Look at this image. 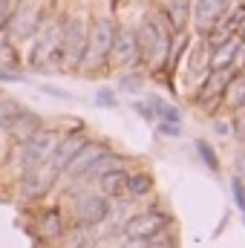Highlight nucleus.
Here are the masks:
<instances>
[{
	"label": "nucleus",
	"mask_w": 245,
	"mask_h": 248,
	"mask_svg": "<svg viewBox=\"0 0 245 248\" xmlns=\"http://www.w3.org/2000/svg\"><path fill=\"white\" fill-rule=\"evenodd\" d=\"M12 12H15V0H0V35H6V32H9Z\"/></svg>",
	"instance_id": "7c9ffc66"
},
{
	"label": "nucleus",
	"mask_w": 245,
	"mask_h": 248,
	"mask_svg": "<svg viewBox=\"0 0 245 248\" xmlns=\"http://www.w3.org/2000/svg\"><path fill=\"white\" fill-rule=\"evenodd\" d=\"M116 29H119V20L113 15H95L90 20L87 49H84V58H81V66H78L81 75H95V72H104L110 66Z\"/></svg>",
	"instance_id": "7ed1b4c3"
},
{
	"label": "nucleus",
	"mask_w": 245,
	"mask_h": 248,
	"mask_svg": "<svg viewBox=\"0 0 245 248\" xmlns=\"http://www.w3.org/2000/svg\"><path fill=\"white\" fill-rule=\"evenodd\" d=\"M58 243H61V248H95L98 234L90 225H75L72 231H63V237Z\"/></svg>",
	"instance_id": "412c9836"
},
{
	"label": "nucleus",
	"mask_w": 245,
	"mask_h": 248,
	"mask_svg": "<svg viewBox=\"0 0 245 248\" xmlns=\"http://www.w3.org/2000/svg\"><path fill=\"white\" fill-rule=\"evenodd\" d=\"M44 9L32 6L29 0H15V12H12V23H9V38L12 41H32V35L38 32V26L44 23Z\"/></svg>",
	"instance_id": "9b49d317"
},
{
	"label": "nucleus",
	"mask_w": 245,
	"mask_h": 248,
	"mask_svg": "<svg viewBox=\"0 0 245 248\" xmlns=\"http://www.w3.org/2000/svg\"><path fill=\"white\" fill-rule=\"evenodd\" d=\"M234 3L237 0H190V32L196 38H205L225 20Z\"/></svg>",
	"instance_id": "39448f33"
},
{
	"label": "nucleus",
	"mask_w": 245,
	"mask_h": 248,
	"mask_svg": "<svg viewBox=\"0 0 245 248\" xmlns=\"http://www.w3.org/2000/svg\"><path fill=\"white\" fill-rule=\"evenodd\" d=\"M119 168H130V162L124 159L122 153H116V150H104L92 165H90V170H87V176H84V182H95V179H101L104 173H110V170H119Z\"/></svg>",
	"instance_id": "f3484780"
},
{
	"label": "nucleus",
	"mask_w": 245,
	"mask_h": 248,
	"mask_svg": "<svg viewBox=\"0 0 245 248\" xmlns=\"http://www.w3.org/2000/svg\"><path fill=\"white\" fill-rule=\"evenodd\" d=\"M38 130H44V119L35 113V110H26V107H17V113L9 119L6 124V133L15 144H23L26 139H32Z\"/></svg>",
	"instance_id": "ddd939ff"
},
{
	"label": "nucleus",
	"mask_w": 245,
	"mask_h": 248,
	"mask_svg": "<svg viewBox=\"0 0 245 248\" xmlns=\"http://www.w3.org/2000/svg\"><path fill=\"white\" fill-rule=\"evenodd\" d=\"M133 110L144 119V122H150V124H156V113H153V107L147 104V98L144 101H133Z\"/></svg>",
	"instance_id": "473e14b6"
},
{
	"label": "nucleus",
	"mask_w": 245,
	"mask_h": 248,
	"mask_svg": "<svg viewBox=\"0 0 245 248\" xmlns=\"http://www.w3.org/2000/svg\"><path fill=\"white\" fill-rule=\"evenodd\" d=\"M162 12L170 20V26H173L176 35L179 32H187V23H190V0H168L162 6Z\"/></svg>",
	"instance_id": "aec40b11"
},
{
	"label": "nucleus",
	"mask_w": 245,
	"mask_h": 248,
	"mask_svg": "<svg viewBox=\"0 0 245 248\" xmlns=\"http://www.w3.org/2000/svg\"><path fill=\"white\" fill-rule=\"evenodd\" d=\"M237 38H240V44H245V20L240 23V29H237Z\"/></svg>",
	"instance_id": "e433bc0d"
},
{
	"label": "nucleus",
	"mask_w": 245,
	"mask_h": 248,
	"mask_svg": "<svg viewBox=\"0 0 245 248\" xmlns=\"http://www.w3.org/2000/svg\"><path fill=\"white\" fill-rule=\"evenodd\" d=\"M243 20H245V6L234 3V6H231V12L225 15V20H222L219 26H225L228 32H234V35H237V29H240V23H243Z\"/></svg>",
	"instance_id": "bb28decb"
},
{
	"label": "nucleus",
	"mask_w": 245,
	"mask_h": 248,
	"mask_svg": "<svg viewBox=\"0 0 245 248\" xmlns=\"http://www.w3.org/2000/svg\"><path fill=\"white\" fill-rule=\"evenodd\" d=\"M150 193H153V176L147 170H130L127 173V185H124L127 202H141Z\"/></svg>",
	"instance_id": "a211bd4d"
},
{
	"label": "nucleus",
	"mask_w": 245,
	"mask_h": 248,
	"mask_svg": "<svg viewBox=\"0 0 245 248\" xmlns=\"http://www.w3.org/2000/svg\"><path fill=\"white\" fill-rule=\"evenodd\" d=\"M119 93H141V72H138V69L122 72V78H119Z\"/></svg>",
	"instance_id": "a878e982"
},
{
	"label": "nucleus",
	"mask_w": 245,
	"mask_h": 248,
	"mask_svg": "<svg viewBox=\"0 0 245 248\" xmlns=\"http://www.w3.org/2000/svg\"><path fill=\"white\" fill-rule=\"evenodd\" d=\"M243 72H245V66H243Z\"/></svg>",
	"instance_id": "58836bf2"
},
{
	"label": "nucleus",
	"mask_w": 245,
	"mask_h": 248,
	"mask_svg": "<svg viewBox=\"0 0 245 248\" xmlns=\"http://www.w3.org/2000/svg\"><path fill=\"white\" fill-rule=\"evenodd\" d=\"M58 179H61V170H58L52 162H44V165H38V168H32V170H23L20 185H17V193H20V199H26V202L41 199V196H46L52 187L58 185Z\"/></svg>",
	"instance_id": "423d86ee"
},
{
	"label": "nucleus",
	"mask_w": 245,
	"mask_h": 248,
	"mask_svg": "<svg viewBox=\"0 0 245 248\" xmlns=\"http://www.w3.org/2000/svg\"><path fill=\"white\" fill-rule=\"evenodd\" d=\"M72 214H75V225H90V228H98L107 222L110 217V199L98 190H90V193H81L75 196V205H72Z\"/></svg>",
	"instance_id": "9d476101"
},
{
	"label": "nucleus",
	"mask_w": 245,
	"mask_h": 248,
	"mask_svg": "<svg viewBox=\"0 0 245 248\" xmlns=\"http://www.w3.org/2000/svg\"><path fill=\"white\" fill-rule=\"evenodd\" d=\"M222 104H225L231 113H237V110H243L245 107V72L243 69H237V72L231 75V81L225 84Z\"/></svg>",
	"instance_id": "6ab92c4d"
},
{
	"label": "nucleus",
	"mask_w": 245,
	"mask_h": 248,
	"mask_svg": "<svg viewBox=\"0 0 245 248\" xmlns=\"http://www.w3.org/2000/svg\"><path fill=\"white\" fill-rule=\"evenodd\" d=\"M55 144H58V133H55V130H46V127L38 130L32 139H26V141L20 144V153H17V165H20V170H32V168L49 162Z\"/></svg>",
	"instance_id": "6e6552de"
},
{
	"label": "nucleus",
	"mask_w": 245,
	"mask_h": 248,
	"mask_svg": "<svg viewBox=\"0 0 245 248\" xmlns=\"http://www.w3.org/2000/svg\"><path fill=\"white\" fill-rule=\"evenodd\" d=\"M237 49H240V38L234 35L228 44L211 49V55H208V66H211V69H231V66H234V58H237Z\"/></svg>",
	"instance_id": "5701e85b"
},
{
	"label": "nucleus",
	"mask_w": 245,
	"mask_h": 248,
	"mask_svg": "<svg viewBox=\"0 0 245 248\" xmlns=\"http://www.w3.org/2000/svg\"><path fill=\"white\" fill-rule=\"evenodd\" d=\"M234 72H237L234 66H231V69H211V72L199 81V87L193 90V101H196L202 110H216V104H222L225 84L231 81Z\"/></svg>",
	"instance_id": "f8f14e48"
},
{
	"label": "nucleus",
	"mask_w": 245,
	"mask_h": 248,
	"mask_svg": "<svg viewBox=\"0 0 245 248\" xmlns=\"http://www.w3.org/2000/svg\"><path fill=\"white\" fill-rule=\"evenodd\" d=\"M231 38H234V32H228L225 26H216V29H214V32H208V35H205L202 41L208 44V49H216V46H222V44H228Z\"/></svg>",
	"instance_id": "c85d7f7f"
},
{
	"label": "nucleus",
	"mask_w": 245,
	"mask_h": 248,
	"mask_svg": "<svg viewBox=\"0 0 245 248\" xmlns=\"http://www.w3.org/2000/svg\"><path fill=\"white\" fill-rule=\"evenodd\" d=\"M63 17L66 15H49L32 35V46L26 55V66L32 72H58L61 63V38H63Z\"/></svg>",
	"instance_id": "f03ea898"
},
{
	"label": "nucleus",
	"mask_w": 245,
	"mask_h": 248,
	"mask_svg": "<svg viewBox=\"0 0 245 248\" xmlns=\"http://www.w3.org/2000/svg\"><path fill=\"white\" fill-rule=\"evenodd\" d=\"M92 101H95V107H107V110H113V107H119V93L110 90V87H101V90H95Z\"/></svg>",
	"instance_id": "cd10ccee"
},
{
	"label": "nucleus",
	"mask_w": 245,
	"mask_h": 248,
	"mask_svg": "<svg viewBox=\"0 0 245 248\" xmlns=\"http://www.w3.org/2000/svg\"><path fill=\"white\" fill-rule=\"evenodd\" d=\"M193 147H196V153H199L202 165H205L211 173H219V170H222V162H219V156H216V150L211 147V141H208V139H196V141H193Z\"/></svg>",
	"instance_id": "b1692460"
},
{
	"label": "nucleus",
	"mask_w": 245,
	"mask_h": 248,
	"mask_svg": "<svg viewBox=\"0 0 245 248\" xmlns=\"http://www.w3.org/2000/svg\"><path fill=\"white\" fill-rule=\"evenodd\" d=\"M231 196H234V205H237V211L243 217V225H245V179L240 173L231 176Z\"/></svg>",
	"instance_id": "393cba45"
},
{
	"label": "nucleus",
	"mask_w": 245,
	"mask_h": 248,
	"mask_svg": "<svg viewBox=\"0 0 245 248\" xmlns=\"http://www.w3.org/2000/svg\"><path fill=\"white\" fill-rule=\"evenodd\" d=\"M136 38H138V49H141V66L153 78L170 75V52H173L176 32H173L170 20L165 17L162 6H153L144 12L141 23L136 26Z\"/></svg>",
	"instance_id": "f257e3e1"
},
{
	"label": "nucleus",
	"mask_w": 245,
	"mask_h": 248,
	"mask_svg": "<svg viewBox=\"0 0 245 248\" xmlns=\"http://www.w3.org/2000/svg\"><path fill=\"white\" fill-rule=\"evenodd\" d=\"M168 225H170V217L162 208H150V211L133 214L124 222V240H153V237L165 234Z\"/></svg>",
	"instance_id": "1a4fd4ad"
},
{
	"label": "nucleus",
	"mask_w": 245,
	"mask_h": 248,
	"mask_svg": "<svg viewBox=\"0 0 245 248\" xmlns=\"http://www.w3.org/2000/svg\"><path fill=\"white\" fill-rule=\"evenodd\" d=\"M156 130L168 139H179L182 136V124H173V122H156Z\"/></svg>",
	"instance_id": "2f4dec72"
},
{
	"label": "nucleus",
	"mask_w": 245,
	"mask_h": 248,
	"mask_svg": "<svg viewBox=\"0 0 245 248\" xmlns=\"http://www.w3.org/2000/svg\"><path fill=\"white\" fill-rule=\"evenodd\" d=\"M110 66H116V69H122V72L141 69V49H138L136 26H124V23H119V29H116V41H113Z\"/></svg>",
	"instance_id": "0eeeda50"
},
{
	"label": "nucleus",
	"mask_w": 245,
	"mask_h": 248,
	"mask_svg": "<svg viewBox=\"0 0 245 248\" xmlns=\"http://www.w3.org/2000/svg\"><path fill=\"white\" fill-rule=\"evenodd\" d=\"M127 173H130V168H119V170H110V173H104L101 179H95V182H98V190H101L107 199H119V196H124Z\"/></svg>",
	"instance_id": "4be33fe9"
},
{
	"label": "nucleus",
	"mask_w": 245,
	"mask_h": 248,
	"mask_svg": "<svg viewBox=\"0 0 245 248\" xmlns=\"http://www.w3.org/2000/svg\"><path fill=\"white\" fill-rule=\"evenodd\" d=\"M35 231H38V237H41L44 243H58L63 237V231H66L61 211H58V208L44 211V214L38 217V222H35Z\"/></svg>",
	"instance_id": "dca6fc26"
},
{
	"label": "nucleus",
	"mask_w": 245,
	"mask_h": 248,
	"mask_svg": "<svg viewBox=\"0 0 245 248\" xmlns=\"http://www.w3.org/2000/svg\"><path fill=\"white\" fill-rule=\"evenodd\" d=\"M23 69H6V66H0V81L3 84H9V81H23Z\"/></svg>",
	"instance_id": "72a5a7b5"
},
{
	"label": "nucleus",
	"mask_w": 245,
	"mask_h": 248,
	"mask_svg": "<svg viewBox=\"0 0 245 248\" xmlns=\"http://www.w3.org/2000/svg\"><path fill=\"white\" fill-rule=\"evenodd\" d=\"M87 32H90V17L87 12H72L63 17V38H61V63L58 72H78L84 49H87Z\"/></svg>",
	"instance_id": "20e7f679"
},
{
	"label": "nucleus",
	"mask_w": 245,
	"mask_h": 248,
	"mask_svg": "<svg viewBox=\"0 0 245 248\" xmlns=\"http://www.w3.org/2000/svg\"><path fill=\"white\" fill-rule=\"evenodd\" d=\"M147 248H176V240H173V237H165V240H162V234H159V237H153V240L147 243Z\"/></svg>",
	"instance_id": "f704fd0d"
},
{
	"label": "nucleus",
	"mask_w": 245,
	"mask_h": 248,
	"mask_svg": "<svg viewBox=\"0 0 245 248\" xmlns=\"http://www.w3.org/2000/svg\"><path fill=\"white\" fill-rule=\"evenodd\" d=\"M107 147L104 144H98V141H87L75 156H72V162L63 168V176L69 179V182H84V176H87V170H90V165L104 153Z\"/></svg>",
	"instance_id": "4468645a"
},
{
	"label": "nucleus",
	"mask_w": 245,
	"mask_h": 248,
	"mask_svg": "<svg viewBox=\"0 0 245 248\" xmlns=\"http://www.w3.org/2000/svg\"><path fill=\"white\" fill-rule=\"evenodd\" d=\"M15 113H17V101L9 95H0V133H6V124Z\"/></svg>",
	"instance_id": "c756f323"
},
{
	"label": "nucleus",
	"mask_w": 245,
	"mask_h": 248,
	"mask_svg": "<svg viewBox=\"0 0 245 248\" xmlns=\"http://www.w3.org/2000/svg\"><path fill=\"white\" fill-rule=\"evenodd\" d=\"M214 130H216V136H228L231 133V122L228 119H216L214 122Z\"/></svg>",
	"instance_id": "c9c22d12"
},
{
	"label": "nucleus",
	"mask_w": 245,
	"mask_h": 248,
	"mask_svg": "<svg viewBox=\"0 0 245 248\" xmlns=\"http://www.w3.org/2000/svg\"><path fill=\"white\" fill-rule=\"evenodd\" d=\"M237 3H240V6H245V0H237Z\"/></svg>",
	"instance_id": "4c0bfd02"
},
{
	"label": "nucleus",
	"mask_w": 245,
	"mask_h": 248,
	"mask_svg": "<svg viewBox=\"0 0 245 248\" xmlns=\"http://www.w3.org/2000/svg\"><path fill=\"white\" fill-rule=\"evenodd\" d=\"M90 139L81 133V130H69V133H63V136H58V144H55V150H52V156H49V162L61 170V176H63V168L72 162V156L87 144Z\"/></svg>",
	"instance_id": "2eb2a0df"
}]
</instances>
